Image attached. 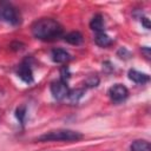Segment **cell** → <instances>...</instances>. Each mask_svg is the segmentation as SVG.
Listing matches in <instances>:
<instances>
[{"instance_id": "cell-1", "label": "cell", "mask_w": 151, "mask_h": 151, "mask_svg": "<svg viewBox=\"0 0 151 151\" xmlns=\"http://www.w3.org/2000/svg\"><path fill=\"white\" fill-rule=\"evenodd\" d=\"M33 35L42 41H52L63 33L61 25L52 18H41L32 25Z\"/></svg>"}, {"instance_id": "cell-2", "label": "cell", "mask_w": 151, "mask_h": 151, "mask_svg": "<svg viewBox=\"0 0 151 151\" xmlns=\"http://www.w3.org/2000/svg\"><path fill=\"white\" fill-rule=\"evenodd\" d=\"M83 138V134L78 131L73 130H53L50 132L44 133L38 138L39 142H76Z\"/></svg>"}, {"instance_id": "cell-3", "label": "cell", "mask_w": 151, "mask_h": 151, "mask_svg": "<svg viewBox=\"0 0 151 151\" xmlns=\"http://www.w3.org/2000/svg\"><path fill=\"white\" fill-rule=\"evenodd\" d=\"M0 19L9 22L12 25H17L20 21V15L17 11V8H14L11 5H2L0 6Z\"/></svg>"}, {"instance_id": "cell-4", "label": "cell", "mask_w": 151, "mask_h": 151, "mask_svg": "<svg viewBox=\"0 0 151 151\" xmlns=\"http://www.w3.org/2000/svg\"><path fill=\"white\" fill-rule=\"evenodd\" d=\"M109 97L113 103H122L129 97V90L122 84H114L109 90Z\"/></svg>"}, {"instance_id": "cell-5", "label": "cell", "mask_w": 151, "mask_h": 151, "mask_svg": "<svg viewBox=\"0 0 151 151\" xmlns=\"http://www.w3.org/2000/svg\"><path fill=\"white\" fill-rule=\"evenodd\" d=\"M68 86L67 83H64L63 80H55L51 84V93L54 99L61 100L68 96Z\"/></svg>"}, {"instance_id": "cell-6", "label": "cell", "mask_w": 151, "mask_h": 151, "mask_svg": "<svg viewBox=\"0 0 151 151\" xmlns=\"http://www.w3.org/2000/svg\"><path fill=\"white\" fill-rule=\"evenodd\" d=\"M17 74L22 81H25L27 84L33 81V72H32V68H31L29 64H27V63H22V64L19 65Z\"/></svg>"}, {"instance_id": "cell-7", "label": "cell", "mask_w": 151, "mask_h": 151, "mask_svg": "<svg viewBox=\"0 0 151 151\" xmlns=\"http://www.w3.org/2000/svg\"><path fill=\"white\" fill-rule=\"evenodd\" d=\"M51 57H52V60L54 63H58V64H63V63H66L71 59V55L68 52H66L65 50L63 48H54L51 53Z\"/></svg>"}, {"instance_id": "cell-8", "label": "cell", "mask_w": 151, "mask_h": 151, "mask_svg": "<svg viewBox=\"0 0 151 151\" xmlns=\"http://www.w3.org/2000/svg\"><path fill=\"white\" fill-rule=\"evenodd\" d=\"M104 27H105V24H104L103 15L96 14L90 21V28L97 33H101V32H104Z\"/></svg>"}, {"instance_id": "cell-9", "label": "cell", "mask_w": 151, "mask_h": 151, "mask_svg": "<svg viewBox=\"0 0 151 151\" xmlns=\"http://www.w3.org/2000/svg\"><path fill=\"white\" fill-rule=\"evenodd\" d=\"M129 78L132 81H134L136 84H145L150 80V77L146 73L139 72L137 70H130L129 71Z\"/></svg>"}, {"instance_id": "cell-10", "label": "cell", "mask_w": 151, "mask_h": 151, "mask_svg": "<svg viewBox=\"0 0 151 151\" xmlns=\"http://www.w3.org/2000/svg\"><path fill=\"white\" fill-rule=\"evenodd\" d=\"M94 41H96V44H97L98 46H100V47H109V46H111L112 42H113L112 39H111L106 33H104V32L97 33L96 37H94Z\"/></svg>"}, {"instance_id": "cell-11", "label": "cell", "mask_w": 151, "mask_h": 151, "mask_svg": "<svg viewBox=\"0 0 151 151\" xmlns=\"http://www.w3.org/2000/svg\"><path fill=\"white\" fill-rule=\"evenodd\" d=\"M65 41L71 45H80L83 42V34L78 31L70 32L65 35Z\"/></svg>"}, {"instance_id": "cell-12", "label": "cell", "mask_w": 151, "mask_h": 151, "mask_svg": "<svg viewBox=\"0 0 151 151\" xmlns=\"http://www.w3.org/2000/svg\"><path fill=\"white\" fill-rule=\"evenodd\" d=\"M130 150H131V151H151V145H150V143L146 142V140L138 139V140H134V142L131 144Z\"/></svg>"}, {"instance_id": "cell-13", "label": "cell", "mask_w": 151, "mask_h": 151, "mask_svg": "<svg viewBox=\"0 0 151 151\" xmlns=\"http://www.w3.org/2000/svg\"><path fill=\"white\" fill-rule=\"evenodd\" d=\"M84 93H85V91H84L83 88H74V90H70L67 97H68V99H70L71 101L77 103L80 98H83Z\"/></svg>"}, {"instance_id": "cell-14", "label": "cell", "mask_w": 151, "mask_h": 151, "mask_svg": "<svg viewBox=\"0 0 151 151\" xmlns=\"http://www.w3.org/2000/svg\"><path fill=\"white\" fill-rule=\"evenodd\" d=\"M98 84H99V78L97 74H91L85 80V85L87 87H96V86H98Z\"/></svg>"}, {"instance_id": "cell-15", "label": "cell", "mask_w": 151, "mask_h": 151, "mask_svg": "<svg viewBox=\"0 0 151 151\" xmlns=\"http://www.w3.org/2000/svg\"><path fill=\"white\" fill-rule=\"evenodd\" d=\"M15 117H17V119H18L21 124H24V123H25V118H26V107H25V106L18 107L17 111H15Z\"/></svg>"}, {"instance_id": "cell-16", "label": "cell", "mask_w": 151, "mask_h": 151, "mask_svg": "<svg viewBox=\"0 0 151 151\" xmlns=\"http://www.w3.org/2000/svg\"><path fill=\"white\" fill-rule=\"evenodd\" d=\"M71 77V73H70V70L67 66H64L61 70H60V80H63L64 83H67V80L70 79Z\"/></svg>"}, {"instance_id": "cell-17", "label": "cell", "mask_w": 151, "mask_h": 151, "mask_svg": "<svg viewBox=\"0 0 151 151\" xmlns=\"http://www.w3.org/2000/svg\"><path fill=\"white\" fill-rule=\"evenodd\" d=\"M140 21H142L143 26H144L146 29H149V28H150V21H149V19H147V18H145V17H144V18H142V20H140Z\"/></svg>"}, {"instance_id": "cell-18", "label": "cell", "mask_w": 151, "mask_h": 151, "mask_svg": "<svg viewBox=\"0 0 151 151\" xmlns=\"http://www.w3.org/2000/svg\"><path fill=\"white\" fill-rule=\"evenodd\" d=\"M142 52L145 54L146 59H150V48L149 47H142Z\"/></svg>"}]
</instances>
